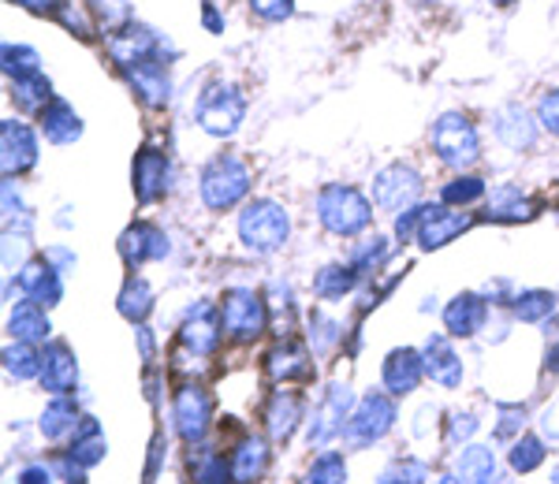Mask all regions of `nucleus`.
Segmentation results:
<instances>
[{
    "label": "nucleus",
    "instance_id": "nucleus-15",
    "mask_svg": "<svg viewBox=\"0 0 559 484\" xmlns=\"http://www.w3.org/2000/svg\"><path fill=\"white\" fill-rule=\"evenodd\" d=\"M168 254H173V242H168L165 231L150 220H134L120 235V257L131 273H139V268L150 262H165Z\"/></svg>",
    "mask_w": 559,
    "mask_h": 484
},
{
    "label": "nucleus",
    "instance_id": "nucleus-27",
    "mask_svg": "<svg viewBox=\"0 0 559 484\" xmlns=\"http://www.w3.org/2000/svg\"><path fill=\"white\" fill-rule=\"evenodd\" d=\"M8 336L15 339V343H49L52 336V325H49V313H45V306H38V302L23 299L15 302V310L8 313Z\"/></svg>",
    "mask_w": 559,
    "mask_h": 484
},
{
    "label": "nucleus",
    "instance_id": "nucleus-62",
    "mask_svg": "<svg viewBox=\"0 0 559 484\" xmlns=\"http://www.w3.org/2000/svg\"><path fill=\"white\" fill-rule=\"evenodd\" d=\"M306 484H310V481H306Z\"/></svg>",
    "mask_w": 559,
    "mask_h": 484
},
{
    "label": "nucleus",
    "instance_id": "nucleus-30",
    "mask_svg": "<svg viewBox=\"0 0 559 484\" xmlns=\"http://www.w3.org/2000/svg\"><path fill=\"white\" fill-rule=\"evenodd\" d=\"M265 421H269V433H273L276 440H287L302 421V396L299 391H292V388L273 391V399H269V407H265Z\"/></svg>",
    "mask_w": 559,
    "mask_h": 484
},
{
    "label": "nucleus",
    "instance_id": "nucleus-2",
    "mask_svg": "<svg viewBox=\"0 0 559 484\" xmlns=\"http://www.w3.org/2000/svg\"><path fill=\"white\" fill-rule=\"evenodd\" d=\"M247 94H242L239 83H228V78H213V83L202 86V94L194 97V123L202 134L210 138H236L247 123Z\"/></svg>",
    "mask_w": 559,
    "mask_h": 484
},
{
    "label": "nucleus",
    "instance_id": "nucleus-37",
    "mask_svg": "<svg viewBox=\"0 0 559 484\" xmlns=\"http://www.w3.org/2000/svg\"><path fill=\"white\" fill-rule=\"evenodd\" d=\"M455 465H459V481L463 484H492L496 481V455L481 444L463 447V455H459Z\"/></svg>",
    "mask_w": 559,
    "mask_h": 484
},
{
    "label": "nucleus",
    "instance_id": "nucleus-35",
    "mask_svg": "<svg viewBox=\"0 0 559 484\" xmlns=\"http://www.w3.org/2000/svg\"><path fill=\"white\" fill-rule=\"evenodd\" d=\"M559 299L556 291H545V287H526V291L515 294V317L522 320V325H545L548 317L556 313Z\"/></svg>",
    "mask_w": 559,
    "mask_h": 484
},
{
    "label": "nucleus",
    "instance_id": "nucleus-13",
    "mask_svg": "<svg viewBox=\"0 0 559 484\" xmlns=\"http://www.w3.org/2000/svg\"><path fill=\"white\" fill-rule=\"evenodd\" d=\"M224 325H221V306L213 302H198L187 310L183 325H179V347L191 358H210L221 347Z\"/></svg>",
    "mask_w": 559,
    "mask_h": 484
},
{
    "label": "nucleus",
    "instance_id": "nucleus-42",
    "mask_svg": "<svg viewBox=\"0 0 559 484\" xmlns=\"http://www.w3.org/2000/svg\"><path fill=\"white\" fill-rule=\"evenodd\" d=\"M344 339V325L340 320H332L329 313L313 310L310 313V343H313V354H329L332 347Z\"/></svg>",
    "mask_w": 559,
    "mask_h": 484
},
{
    "label": "nucleus",
    "instance_id": "nucleus-39",
    "mask_svg": "<svg viewBox=\"0 0 559 484\" xmlns=\"http://www.w3.org/2000/svg\"><path fill=\"white\" fill-rule=\"evenodd\" d=\"M79 410H75V402H71L68 396H57L45 407V414H41V433H45V440H60V436H68V433H75L79 428Z\"/></svg>",
    "mask_w": 559,
    "mask_h": 484
},
{
    "label": "nucleus",
    "instance_id": "nucleus-51",
    "mask_svg": "<svg viewBox=\"0 0 559 484\" xmlns=\"http://www.w3.org/2000/svg\"><path fill=\"white\" fill-rule=\"evenodd\" d=\"M202 26H205V34H224V26H228L224 12L213 4V0H205V4H202Z\"/></svg>",
    "mask_w": 559,
    "mask_h": 484
},
{
    "label": "nucleus",
    "instance_id": "nucleus-52",
    "mask_svg": "<svg viewBox=\"0 0 559 484\" xmlns=\"http://www.w3.org/2000/svg\"><path fill=\"white\" fill-rule=\"evenodd\" d=\"M41 257H45V262H49V265H57L60 273H71V268L79 265V262H75V254H71L68 246H49V250H45Z\"/></svg>",
    "mask_w": 559,
    "mask_h": 484
},
{
    "label": "nucleus",
    "instance_id": "nucleus-32",
    "mask_svg": "<svg viewBox=\"0 0 559 484\" xmlns=\"http://www.w3.org/2000/svg\"><path fill=\"white\" fill-rule=\"evenodd\" d=\"M358 280H362V276H358L350 265L332 262V265L318 268V276H313V294H318L321 302H340V299H347V294L355 291Z\"/></svg>",
    "mask_w": 559,
    "mask_h": 484
},
{
    "label": "nucleus",
    "instance_id": "nucleus-38",
    "mask_svg": "<svg viewBox=\"0 0 559 484\" xmlns=\"http://www.w3.org/2000/svg\"><path fill=\"white\" fill-rule=\"evenodd\" d=\"M41 52L34 45H23V41H4L0 45V71L4 78H20V75H34L41 71Z\"/></svg>",
    "mask_w": 559,
    "mask_h": 484
},
{
    "label": "nucleus",
    "instance_id": "nucleus-26",
    "mask_svg": "<svg viewBox=\"0 0 559 484\" xmlns=\"http://www.w3.org/2000/svg\"><path fill=\"white\" fill-rule=\"evenodd\" d=\"M265 370L280 384H302V380H310V376H313V362H310V354H306L302 343L284 339V343H276L273 351H269Z\"/></svg>",
    "mask_w": 559,
    "mask_h": 484
},
{
    "label": "nucleus",
    "instance_id": "nucleus-60",
    "mask_svg": "<svg viewBox=\"0 0 559 484\" xmlns=\"http://www.w3.org/2000/svg\"><path fill=\"white\" fill-rule=\"evenodd\" d=\"M552 484H559V470H556V473H552Z\"/></svg>",
    "mask_w": 559,
    "mask_h": 484
},
{
    "label": "nucleus",
    "instance_id": "nucleus-31",
    "mask_svg": "<svg viewBox=\"0 0 559 484\" xmlns=\"http://www.w3.org/2000/svg\"><path fill=\"white\" fill-rule=\"evenodd\" d=\"M8 97L20 112H34L38 116L45 105L52 101V78L45 71H34V75H20L8 78Z\"/></svg>",
    "mask_w": 559,
    "mask_h": 484
},
{
    "label": "nucleus",
    "instance_id": "nucleus-1",
    "mask_svg": "<svg viewBox=\"0 0 559 484\" xmlns=\"http://www.w3.org/2000/svg\"><path fill=\"white\" fill-rule=\"evenodd\" d=\"M318 223L336 239H355L373 223V198H366L358 186L350 183H324L313 198Z\"/></svg>",
    "mask_w": 559,
    "mask_h": 484
},
{
    "label": "nucleus",
    "instance_id": "nucleus-17",
    "mask_svg": "<svg viewBox=\"0 0 559 484\" xmlns=\"http://www.w3.org/2000/svg\"><path fill=\"white\" fill-rule=\"evenodd\" d=\"M173 418H176V433L183 436L187 444H198L213 421V396L205 388H198V384H187V388L176 391Z\"/></svg>",
    "mask_w": 559,
    "mask_h": 484
},
{
    "label": "nucleus",
    "instance_id": "nucleus-19",
    "mask_svg": "<svg viewBox=\"0 0 559 484\" xmlns=\"http://www.w3.org/2000/svg\"><path fill=\"white\" fill-rule=\"evenodd\" d=\"M20 291H23V299L52 310V306H60V299H64V273H60L57 265L45 262V257H34V262H26L20 268Z\"/></svg>",
    "mask_w": 559,
    "mask_h": 484
},
{
    "label": "nucleus",
    "instance_id": "nucleus-50",
    "mask_svg": "<svg viewBox=\"0 0 559 484\" xmlns=\"http://www.w3.org/2000/svg\"><path fill=\"white\" fill-rule=\"evenodd\" d=\"M421 217H426V205H414V209L400 213V217H395V239H400V242H414V239H418Z\"/></svg>",
    "mask_w": 559,
    "mask_h": 484
},
{
    "label": "nucleus",
    "instance_id": "nucleus-58",
    "mask_svg": "<svg viewBox=\"0 0 559 484\" xmlns=\"http://www.w3.org/2000/svg\"><path fill=\"white\" fill-rule=\"evenodd\" d=\"M489 4H492V8H500V12H508V8H515L519 0H489Z\"/></svg>",
    "mask_w": 559,
    "mask_h": 484
},
{
    "label": "nucleus",
    "instance_id": "nucleus-20",
    "mask_svg": "<svg viewBox=\"0 0 559 484\" xmlns=\"http://www.w3.org/2000/svg\"><path fill=\"white\" fill-rule=\"evenodd\" d=\"M489 325V299L477 291H459L444 306V328L455 339H474L477 331Z\"/></svg>",
    "mask_w": 559,
    "mask_h": 484
},
{
    "label": "nucleus",
    "instance_id": "nucleus-57",
    "mask_svg": "<svg viewBox=\"0 0 559 484\" xmlns=\"http://www.w3.org/2000/svg\"><path fill=\"white\" fill-rule=\"evenodd\" d=\"M545 370L559 376V339H556L552 347H548V354H545Z\"/></svg>",
    "mask_w": 559,
    "mask_h": 484
},
{
    "label": "nucleus",
    "instance_id": "nucleus-49",
    "mask_svg": "<svg viewBox=\"0 0 559 484\" xmlns=\"http://www.w3.org/2000/svg\"><path fill=\"white\" fill-rule=\"evenodd\" d=\"M496 418H500V425L492 428V436L496 440H511L526 425V407H496Z\"/></svg>",
    "mask_w": 559,
    "mask_h": 484
},
{
    "label": "nucleus",
    "instance_id": "nucleus-28",
    "mask_svg": "<svg viewBox=\"0 0 559 484\" xmlns=\"http://www.w3.org/2000/svg\"><path fill=\"white\" fill-rule=\"evenodd\" d=\"M228 462H231V477H236V484H258L269 470V444L254 433L242 436Z\"/></svg>",
    "mask_w": 559,
    "mask_h": 484
},
{
    "label": "nucleus",
    "instance_id": "nucleus-61",
    "mask_svg": "<svg viewBox=\"0 0 559 484\" xmlns=\"http://www.w3.org/2000/svg\"><path fill=\"white\" fill-rule=\"evenodd\" d=\"M418 4H432V0H418Z\"/></svg>",
    "mask_w": 559,
    "mask_h": 484
},
{
    "label": "nucleus",
    "instance_id": "nucleus-47",
    "mask_svg": "<svg viewBox=\"0 0 559 484\" xmlns=\"http://www.w3.org/2000/svg\"><path fill=\"white\" fill-rule=\"evenodd\" d=\"M534 116H537L540 131L552 134V138H559V86L540 89L537 105H534Z\"/></svg>",
    "mask_w": 559,
    "mask_h": 484
},
{
    "label": "nucleus",
    "instance_id": "nucleus-48",
    "mask_svg": "<svg viewBox=\"0 0 559 484\" xmlns=\"http://www.w3.org/2000/svg\"><path fill=\"white\" fill-rule=\"evenodd\" d=\"M247 8L261 23H287L295 15V0H247Z\"/></svg>",
    "mask_w": 559,
    "mask_h": 484
},
{
    "label": "nucleus",
    "instance_id": "nucleus-53",
    "mask_svg": "<svg viewBox=\"0 0 559 484\" xmlns=\"http://www.w3.org/2000/svg\"><path fill=\"white\" fill-rule=\"evenodd\" d=\"M8 4H15V8H26V12H52V15H57L60 12V8H64V4H71V0H8Z\"/></svg>",
    "mask_w": 559,
    "mask_h": 484
},
{
    "label": "nucleus",
    "instance_id": "nucleus-43",
    "mask_svg": "<svg viewBox=\"0 0 559 484\" xmlns=\"http://www.w3.org/2000/svg\"><path fill=\"white\" fill-rule=\"evenodd\" d=\"M57 20H60V26H64V31L75 34L79 41H94V38H102V34H97L94 15H90V8H86V4H75V0H71V4H64V8H60V12H57Z\"/></svg>",
    "mask_w": 559,
    "mask_h": 484
},
{
    "label": "nucleus",
    "instance_id": "nucleus-56",
    "mask_svg": "<svg viewBox=\"0 0 559 484\" xmlns=\"http://www.w3.org/2000/svg\"><path fill=\"white\" fill-rule=\"evenodd\" d=\"M20 484H52V473L49 465H26V470L20 473Z\"/></svg>",
    "mask_w": 559,
    "mask_h": 484
},
{
    "label": "nucleus",
    "instance_id": "nucleus-41",
    "mask_svg": "<svg viewBox=\"0 0 559 484\" xmlns=\"http://www.w3.org/2000/svg\"><path fill=\"white\" fill-rule=\"evenodd\" d=\"M4 370L15 380H34V376H41V351H34L31 343L4 347Z\"/></svg>",
    "mask_w": 559,
    "mask_h": 484
},
{
    "label": "nucleus",
    "instance_id": "nucleus-59",
    "mask_svg": "<svg viewBox=\"0 0 559 484\" xmlns=\"http://www.w3.org/2000/svg\"><path fill=\"white\" fill-rule=\"evenodd\" d=\"M437 484H463V481H459V477H440Z\"/></svg>",
    "mask_w": 559,
    "mask_h": 484
},
{
    "label": "nucleus",
    "instance_id": "nucleus-34",
    "mask_svg": "<svg viewBox=\"0 0 559 484\" xmlns=\"http://www.w3.org/2000/svg\"><path fill=\"white\" fill-rule=\"evenodd\" d=\"M481 198H489V183L474 172H459L440 186V202L452 205V209H471Z\"/></svg>",
    "mask_w": 559,
    "mask_h": 484
},
{
    "label": "nucleus",
    "instance_id": "nucleus-22",
    "mask_svg": "<svg viewBox=\"0 0 559 484\" xmlns=\"http://www.w3.org/2000/svg\"><path fill=\"white\" fill-rule=\"evenodd\" d=\"M41 388L52 396H71L79 384V362L68 343H45L41 351Z\"/></svg>",
    "mask_w": 559,
    "mask_h": 484
},
{
    "label": "nucleus",
    "instance_id": "nucleus-21",
    "mask_svg": "<svg viewBox=\"0 0 559 484\" xmlns=\"http://www.w3.org/2000/svg\"><path fill=\"white\" fill-rule=\"evenodd\" d=\"M421 376H426V354L414 351V347H395L392 354L384 358V370H381V380L388 388V396H411L418 391Z\"/></svg>",
    "mask_w": 559,
    "mask_h": 484
},
{
    "label": "nucleus",
    "instance_id": "nucleus-3",
    "mask_svg": "<svg viewBox=\"0 0 559 484\" xmlns=\"http://www.w3.org/2000/svg\"><path fill=\"white\" fill-rule=\"evenodd\" d=\"M250 186H254V172L239 154H216L213 160H205L202 176H198L202 205L213 213H231L242 205L250 198Z\"/></svg>",
    "mask_w": 559,
    "mask_h": 484
},
{
    "label": "nucleus",
    "instance_id": "nucleus-23",
    "mask_svg": "<svg viewBox=\"0 0 559 484\" xmlns=\"http://www.w3.org/2000/svg\"><path fill=\"white\" fill-rule=\"evenodd\" d=\"M38 131L52 146H75L83 138V116L75 112V105L64 101V97H52L49 105L38 112Z\"/></svg>",
    "mask_w": 559,
    "mask_h": 484
},
{
    "label": "nucleus",
    "instance_id": "nucleus-4",
    "mask_svg": "<svg viewBox=\"0 0 559 484\" xmlns=\"http://www.w3.org/2000/svg\"><path fill=\"white\" fill-rule=\"evenodd\" d=\"M236 231L250 254L269 257V254H276V250H284L287 239H292V213L273 198H254L242 205Z\"/></svg>",
    "mask_w": 559,
    "mask_h": 484
},
{
    "label": "nucleus",
    "instance_id": "nucleus-54",
    "mask_svg": "<svg viewBox=\"0 0 559 484\" xmlns=\"http://www.w3.org/2000/svg\"><path fill=\"white\" fill-rule=\"evenodd\" d=\"M540 428H545L548 440H559V399L552 407H545V414H540Z\"/></svg>",
    "mask_w": 559,
    "mask_h": 484
},
{
    "label": "nucleus",
    "instance_id": "nucleus-16",
    "mask_svg": "<svg viewBox=\"0 0 559 484\" xmlns=\"http://www.w3.org/2000/svg\"><path fill=\"white\" fill-rule=\"evenodd\" d=\"M474 228V217L463 209H452V205L437 202V205H426V217H421V231H418V246L421 250H444L448 242H455L459 235Z\"/></svg>",
    "mask_w": 559,
    "mask_h": 484
},
{
    "label": "nucleus",
    "instance_id": "nucleus-18",
    "mask_svg": "<svg viewBox=\"0 0 559 484\" xmlns=\"http://www.w3.org/2000/svg\"><path fill=\"white\" fill-rule=\"evenodd\" d=\"M540 213L534 194H526L519 183H496L485 198V220L489 223H530Z\"/></svg>",
    "mask_w": 559,
    "mask_h": 484
},
{
    "label": "nucleus",
    "instance_id": "nucleus-12",
    "mask_svg": "<svg viewBox=\"0 0 559 484\" xmlns=\"http://www.w3.org/2000/svg\"><path fill=\"white\" fill-rule=\"evenodd\" d=\"M540 123L537 116L519 101H503L492 109V138L511 154H530L537 146Z\"/></svg>",
    "mask_w": 559,
    "mask_h": 484
},
{
    "label": "nucleus",
    "instance_id": "nucleus-24",
    "mask_svg": "<svg viewBox=\"0 0 559 484\" xmlns=\"http://www.w3.org/2000/svg\"><path fill=\"white\" fill-rule=\"evenodd\" d=\"M421 354H426V373L432 380L440 384V388H459L463 384V354L452 347V339L448 336H429L426 347H421Z\"/></svg>",
    "mask_w": 559,
    "mask_h": 484
},
{
    "label": "nucleus",
    "instance_id": "nucleus-11",
    "mask_svg": "<svg viewBox=\"0 0 559 484\" xmlns=\"http://www.w3.org/2000/svg\"><path fill=\"white\" fill-rule=\"evenodd\" d=\"M131 186H134L139 205L160 202L168 191H173V157L157 146H142L131 165Z\"/></svg>",
    "mask_w": 559,
    "mask_h": 484
},
{
    "label": "nucleus",
    "instance_id": "nucleus-25",
    "mask_svg": "<svg viewBox=\"0 0 559 484\" xmlns=\"http://www.w3.org/2000/svg\"><path fill=\"white\" fill-rule=\"evenodd\" d=\"M350 402H355V399H350V388H347V384H332L329 396H324V402H321V410L313 414L310 444H329L332 436L344 433V421L350 418V414H347Z\"/></svg>",
    "mask_w": 559,
    "mask_h": 484
},
{
    "label": "nucleus",
    "instance_id": "nucleus-29",
    "mask_svg": "<svg viewBox=\"0 0 559 484\" xmlns=\"http://www.w3.org/2000/svg\"><path fill=\"white\" fill-rule=\"evenodd\" d=\"M153 302H157V294H153V283L146 276L131 273L128 280L120 287V299H116V310H120L123 320H131V325H146V317L153 313Z\"/></svg>",
    "mask_w": 559,
    "mask_h": 484
},
{
    "label": "nucleus",
    "instance_id": "nucleus-14",
    "mask_svg": "<svg viewBox=\"0 0 559 484\" xmlns=\"http://www.w3.org/2000/svg\"><path fill=\"white\" fill-rule=\"evenodd\" d=\"M116 75L128 83V89L134 97H139L146 109L160 112L173 105V94H176V83H173V64H160V60H153V64H139V68H123L116 71Z\"/></svg>",
    "mask_w": 559,
    "mask_h": 484
},
{
    "label": "nucleus",
    "instance_id": "nucleus-45",
    "mask_svg": "<svg viewBox=\"0 0 559 484\" xmlns=\"http://www.w3.org/2000/svg\"><path fill=\"white\" fill-rule=\"evenodd\" d=\"M310 484H347V462L340 451H324L310 465Z\"/></svg>",
    "mask_w": 559,
    "mask_h": 484
},
{
    "label": "nucleus",
    "instance_id": "nucleus-55",
    "mask_svg": "<svg viewBox=\"0 0 559 484\" xmlns=\"http://www.w3.org/2000/svg\"><path fill=\"white\" fill-rule=\"evenodd\" d=\"M474 433H477L474 414H455V421H452V440H466V436H474Z\"/></svg>",
    "mask_w": 559,
    "mask_h": 484
},
{
    "label": "nucleus",
    "instance_id": "nucleus-10",
    "mask_svg": "<svg viewBox=\"0 0 559 484\" xmlns=\"http://www.w3.org/2000/svg\"><path fill=\"white\" fill-rule=\"evenodd\" d=\"M392 421H395L392 396H384V391H369V396L355 407V414L347 418L344 436H347L350 447H369V444L381 440L388 428H392Z\"/></svg>",
    "mask_w": 559,
    "mask_h": 484
},
{
    "label": "nucleus",
    "instance_id": "nucleus-33",
    "mask_svg": "<svg viewBox=\"0 0 559 484\" xmlns=\"http://www.w3.org/2000/svg\"><path fill=\"white\" fill-rule=\"evenodd\" d=\"M86 8H90V15H94L97 34H102L105 41L116 38L120 31H128L131 23H139L134 20L131 0H86Z\"/></svg>",
    "mask_w": 559,
    "mask_h": 484
},
{
    "label": "nucleus",
    "instance_id": "nucleus-9",
    "mask_svg": "<svg viewBox=\"0 0 559 484\" xmlns=\"http://www.w3.org/2000/svg\"><path fill=\"white\" fill-rule=\"evenodd\" d=\"M38 157V131L26 120H20V116H8L0 123V168H4V179H23L26 172H34Z\"/></svg>",
    "mask_w": 559,
    "mask_h": 484
},
{
    "label": "nucleus",
    "instance_id": "nucleus-6",
    "mask_svg": "<svg viewBox=\"0 0 559 484\" xmlns=\"http://www.w3.org/2000/svg\"><path fill=\"white\" fill-rule=\"evenodd\" d=\"M105 52L116 71L153 64V60H160V64H176L179 60V45L168 38V34H160L157 26H146V23H131L128 31L108 38Z\"/></svg>",
    "mask_w": 559,
    "mask_h": 484
},
{
    "label": "nucleus",
    "instance_id": "nucleus-8",
    "mask_svg": "<svg viewBox=\"0 0 559 484\" xmlns=\"http://www.w3.org/2000/svg\"><path fill=\"white\" fill-rule=\"evenodd\" d=\"M421 191H426V179L407 160H392L373 176V205L384 213H395V217L421 205Z\"/></svg>",
    "mask_w": 559,
    "mask_h": 484
},
{
    "label": "nucleus",
    "instance_id": "nucleus-36",
    "mask_svg": "<svg viewBox=\"0 0 559 484\" xmlns=\"http://www.w3.org/2000/svg\"><path fill=\"white\" fill-rule=\"evenodd\" d=\"M105 451H108V444H105L102 428H97V421L83 418V421H79V428H75V444H71L68 459L79 462L83 470H90V465H97V462L105 459Z\"/></svg>",
    "mask_w": 559,
    "mask_h": 484
},
{
    "label": "nucleus",
    "instance_id": "nucleus-44",
    "mask_svg": "<svg viewBox=\"0 0 559 484\" xmlns=\"http://www.w3.org/2000/svg\"><path fill=\"white\" fill-rule=\"evenodd\" d=\"M194 465V462H191ZM231 462L224 455H213V451H202L198 455V465H194V484H231Z\"/></svg>",
    "mask_w": 559,
    "mask_h": 484
},
{
    "label": "nucleus",
    "instance_id": "nucleus-7",
    "mask_svg": "<svg viewBox=\"0 0 559 484\" xmlns=\"http://www.w3.org/2000/svg\"><path fill=\"white\" fill-rule=\"evenodd\" d=\"M273 313H269V299L254 287H228L221 299V325L224 336L236 343H250L269 328Z\"/></svg>",
    "mask_w": 559,
    "mask_h": 484
},
{
    "label": "nucleus",
    "instance_id": "nucleus-46",
    "mask_svg": "<svg viewBox=\"0 0 559 484\" xmlns=\"http://www.w3.org/2000/svg\"><path fill=\"white\" fill-rule=\"evenodd\" d=\"M540 462H545V444H540L537 436H522V440H515V447H511V470L534 473Z\"/></svg>",
    "mask_w": 559,
    "mask_h": 484
},
{
    "label": "nucleus",
    "instance_id": "nucleus-40",
    "mask_svg": "<svg viewBox=\"0 0 559 484\" xmlns=\"http://www.w3.org/2000/svg\"><path fill=\"white\" fill-rule=\"evenodd\" d=\"M388 257H392V239H384V235H369L358 242L355 250H350V268H355L358 276H369V273H377V268H384L388 265Z\"/></svg>",
    "mask_w": 559,
    "mask_h": 484
},
{
    "label": "nucleus",
    "instance_id": "nucleus-5",
    "mask_svg": "<svg viewBox=\"0 0 559 484\" xmlns=\"http://www.w3.org/2000/svg\"><path fill=\"white\" fill-rule=\"evenodd\" d=\"M429 142L440 165L455 168V172H471L477 160H481V131H477L471 116L459 109H448L432 120Z\"/></svg>",
    "mask_w": 559,
    "mask_h": 484
}]
</instances>
